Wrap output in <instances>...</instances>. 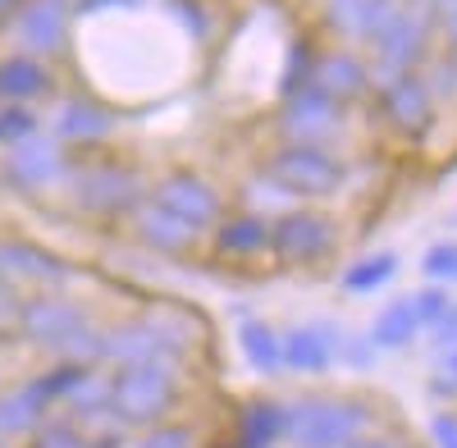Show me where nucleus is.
<instances>
[{"instance_id": "1", "label": "nucleus", "mask_w": 457, "mask_h": 448, "mask_svg": "<svg viewBox=\"0 0 457 448\" xmlns=\"http://www.w3.org/2000/svg\"><path fill=\"white\" fill-rule=\"evenodd\" d=\"M206 339V329L187 311H146L133 320L101 325V366H146V361H187V353Z\"/></svg>"}, {"instance_id": "2", "label": "nucleus", "mask_w": 457, "mask_h": 448, "mask_svg": "<svg viewBox=\"0 0 457 448\" xmlns=\"http://www.w3.org/2000/svg\"><path fill=\"white\" fill-rule=\"evenodd\" d=\"M14 325L19 334L51 353L55 361H79V366H101V325H92V316L69 303L64 293H32L14 307Z\"/></svg>"}, {"instance_id": "3", "label": "nucleus", "mask_w": 457, "mask_h": 448, "mask_svg": "<svg viewBox=\"0 0 457 448\" xmlns=\"http://www.w3.org/2000/svg\"><path fill=\"white\" fill-rule=\"evenodd\" d=\"M375 426V402L361 394H302L284 402V439L293 448H343Z\"/></svg>"}, {"instance_id": "4", "label": "nucleus", "mask_w": 457, "mask_h": 448, "mask_svg": "<svg viewBox=\"0 0 457 448\" xmlns=\"http://www.w3.org/2000/svg\"><path fill=\"white\" fill-rule=\"evenodd\" d=\"M183 398V361H146L110 370V412L124 430L165 421Z\"/></svg>"}, {"instance_id": "5", "label": "nucleus", "mask_w": 457, "mask_h": 448, "mask_svg": "<svg viewBox=\"0 0 457 448\" xmlns=\"http://www.w3.org/2000/svg\"><path fill=\"white\" fill-rule=\"evenodd\" d=\"M435 10L426 0H403L398 19L370 42V83L385 87L403 73H421L435 55Z\"/></svg>"}, {"instance_id": "6", "label": "nucleus", "mask_w": 457, "mask_h": 448, "mask_svg": "<svg viewBox=\"0 0 457 448\" xmlns=\"http://www.w3.org/2000/svg\"><path fill=\"white\" fill-rule=\"evenodd\" d=\"M64 183H69L73 206H79L83 215H96V220H124V215H133L151 197L146 174L137 165H129V161L69 165Z\"/></svg>"}, {"instance_id": "7", "label": "nucleus", "mask_w": 457, "mask_h": 448, "mask_svg": "<svg viewBox=\"0 0 457 448\" xmlns=\"http://www.w3.org/2000/svg\"><path fill=\"white\" fill-rule=\"evenodd\" d=\"M261 174L293 202H325L348 188V165H343L329 146H307V142H284L261 161Z\"/></svg>"}, {"instance_id": "8", "label": "nucleus", "mask_w": 457, "mask_h": 448, "mask_svg": "<svg viewBox=\"0 0 457 448\" xmlns=\"http://www.w3.org/2000/svg\"><path fill=\"white\" fill-rule=\"evenodd\" d=\"M334 247H338V224L316 206H288L270 220V252L284 266H297V270L325 266Z\"/></svg>"}, {"instance_id": "9", "label": "nucleus", "mask_w": 457, "mask_h": 448, "mask_svg": "<svg viewBox=\"0 0 457 448\" xmlns=\"http://www.w3.org/2000/svg\"><path fill=\"white\" fill-rule=\"evenodd\" d=\"M151 202L161 211H170L174 220L193 224V229L206 238L215 224L224 220V197L211 178H202L197 170H170L151 183Z\"/></svg>"}, {"instance_id": "10", "label": "nucleus", "mask_w": 457, "mask_h": 448, "mask_svg": "<svg viewBox=\"0 0 457 448\" xmlns=\"http://www.w3.org/2000/svg\"><path fill=\"white\" fill-rule=\"evenodd\" d=\"M64 174H69V152L42 129H37L28 142L10 146V161H5V170H0V178L19 193H46Z\"/></svg>"}, {"instance_id": "11", "label": "nucleus", "mask_w": 457, "mask_h": 448, "mask_svg": "<svg viewBox=\"0 0 457 448\" xmlns=\"http://www.w3.org/2000/svg\"><path fill=\"white\" fill-rule=\"evenodd\" d=\"M69 261L32 238H0V284H42L46 293H60L73 284Z\"/></svg>"}, {"instance_id": "12", "label": "nucleus", "mask_w": 457, "mask_h": 448, "mask_svg": "<svg viewBox=\"0 0 457 448\" xmlns=\"http://www.w3.org/2000/svg\"><path fill=\"white\" fill-rule=\"evenodd\" d=\"M275 129L284 133V142L325 146V142L343 129V105H338L334 96H325L320 87H302V92L284 96Z\"/></svg>"}, {"instance_id": "13", "label": "nucleus", "mask_w": 457, "mask_h": 448, "mask_svg": "<svg viewBox=\"0 0 457 448\" xmlns=\"http://www.w3.org/2000/svg\"><path fill=\"white\" fill-rule=\"evenodd\" d=\"M73 0H23L10 19V32L23 42L28 55H55L69 42Z\"/></svg>"}, {"instance_id": "14", "label": "nucleus", "mask_w": 457, "mask_h": 448, "mask_svg": "<svg viewBox=\"0 0 457 448\" xmlns=\"http://www.w3.org/2000/svg\"><path fill=\"white\" fill-rule=\"evenodd\" d=\"M120 120H114V110L96 96H64L51 115V137L64 146H101L114 137Z\"/></svg>"}, {"instance_id": "15", "label": "nucleus", "mask_w": 457, "mask_h": 448, "mask_svg": "<svg viewBox=\"0 0 457 448\" xmlns=\"http://www.w3.org/2000/svg\"><path fill=\"white\" fill-rule=\"evenodd\" d=\"M375 105H379V115H385L398 133L421 137L435 124V105L439 101L430 96L421 73H403V79H394V83H385V87L375 92Z\"/></svg>"}, {"instance_id": "16", "label": "nucleus", "mask_w": 457, "mask_h": 448, "mask_svg": "<svg viewBox=\"0 0 457 448\" xmlns=\"http://www.w3.org/2000/svg\"><path fill=\"white\" fill-rule=\"evenodd\" d=\"M403 10V0H325V28L348 46H370Z\"/></svg>"}, {"instance_id": "17", "label": "nucleus", "mask_w": 457, "mask_h": 448, "mask_svg": "<svg viewBox=\"0 0 457 448\" xmlns=\"http://www.w3.org/2000/svg\"><path fill=\"white\" fill-rule=\"evenodd\" d=\"M284 344V370H297V376H325L334 366V353L343 344V329L329 320H312V325H293L279 334Z\"/></svg>"}, {"instance_id": "18", "label": "nucleus", "mask_w": 457, "mask_h": 448, "mask_svg": "<svg viewBox=\"0 0 457 448\" xmlns=\"http://www.w3.org/2000/svg\"><path fill=\"white\" fill-rule=\"evenodd\" d=\"M312 87H320V92L334 96L338 105H348V101H361L375 83H370L366 55H357L353 46H334V51H320V55H316Z\"/></svg>"}, {"instance_id": "19", "label": "nucleus", "mask_w": 457, "mask_h": 448, "mask_svg": "<svg viewBox=\"0 0 457 448\" xmlns=\"http://www.w3.org/2000/svg\"><path fill=\"white\" fill-rule=\"evenodd\" d=\"M133 234H137V243L146 247V252H156V256H187L197 243H202V234L193 229V224H183V220H174L170 211H161L156 202H142L133 215Z\"/></svg>"}, {"instance_id": "20", "label": "nucleus", "mask_w": 457, "mask_h": 448, "mask_svg": "<svg viewBox=\"0 0 457 448\" xmlns=\"http://www.w3.org/2000/svg\"><path fill=\"white\" fill-rule=\"evenodd\" d=\"M211 247L220 261H256L270 252V220L252 215V211H234L224 215L211 229Z\"/></svg>"}, {"instance_id": "21", "label": "nucleus", "mask_w": 457, "mask_h": 448, "mask_svg": "<svg viewBox=\"0 0 457 448\" xmlns=\"http://www.w3.org/2000/svg\"><path fill=\"white\" fill-rule=\"evenodd\" d=\"M42 417H51V402H46V394H42L37 380L0 389V444L19 439V435H32Z\"/></svg>"}, {"instance_id": "22", "label": "nucleus", "mask_w": 457, "mask_h": 448, "mask_svg": "<svg viewBox=\"0 0 457 448\" xmlns=\"http://www.w3.org/2000/svg\"><path fill=\"white\" fill-rule=\"evenodd\" d=\"M51 69L28 55V51H14L0 60V101H10V105H28V101H42L51 96Z\"/></svg>"}, {"instance_id": "23", "label": "nucleus", "mask_w": 457, "mask_h": 448, "mask_svg": "<svg viewBox=\"0 0 457 448\" xmlns=\"http://www.w3.org/2000/svg\"><path fill=\"white\" fill-rule=\"evenodd\" d=\"M284 439V402L279 398H247L238 407V430H234V448H275Z\"/></svg>"}, {"instance_id": "24", "label": "nucleus", "mask_w": 457, "mask_h": 448, "mask_svg": "<svg viewBox=\"0 0 457 448\" xmlns=\"http://www.w3.org/2000/svg\"><path fill=\"white\" fill-rule=\"evenodd\" d=\"M238 353L243 361L256 370V376L265 380H275L279 370H284V344H279V329L275 325H265L261 316H238Z\"/></svg>"}, {"instance_id": "25", "label": "nucleus", "mask_w": 457, "mask_h": 448, "mask_svg": "<svg viewBox=\"0 0 457 448\" xmlns=\"http://www.w3.org/2000/svg\"><path fill=\"white\" fill-rule=\"evenodd\" d=\"M416 334H421V320L411 311V297H394V303H385L375 311L366 339L375 344V353H403L416 344Z\"/></svg>"}, {"instance_id": "26", "label": "nucleus", "mask_w": 457, "mask_h": 448, "mask_svg": "<svg viewBox=\"0 0 457 448\" xmlns=\"http://www.w3.org/2000/svg\"><path fill=\"white\" fill-rule=\"evenodd\" d=\"M394 275H398V256L394 252H370V256H357L353 266L338 275V288L343 293H375V288H385Z\"/></svg>"}, {"instance_id": "27", "label": "nucleus", "mask_w": 457, "mask_h": 448, "mask_svg": "<svg viewBox=\"0 0 457 448\" xmlns=\"http://www.w3.org/2000/svg\"><path fill=\"white\" fill-rule=\"evenodd\" d=\"M161 10L193 37V42H211L215 37V10L206 0H161Z\"/></svg>"}, {"instance_id": "28", "label": "nucleus", "mask_w": 457, "mask_h": 448, "mask_svg": "<svg viewBox=\"0 0 457 448\" xmlns=\"http://www.w3.org/2000/svg\"><path fill=\"white\" fill-rule=\"evenodd\" d=\"M28 448H92V439L73 417H42L28 435Z\"/></svg>"}, {"instance_id": "29", "label": "nucleus", "mask_w": 457, "mask_h": 448, "mask_svg": "<svg viewBox=\"0 0 457 448\" xmlns=\"http://www.w3.org/2000/svg\"><path fill=\"white\" fill-rule=\"evenodd\" d=\"M316 55H320V46L312 42V37H293V46H288V69H284V79H279V96H293V92H302V87H312Z\"/></svg>"}, {"instance_id": "30", "label": "nucleus", "mask_w": 457, "mask_h": 448, "mask_svg": "<svg viewBox=\"0 0 457 448\" xmlns=\"http://www.w3.org/2000/svg\"><path fill=\"white\" fill-rule=\"evenodd\" d=\"M96 366H79V361H55V366H46L42 376H32L37 385H42V394H46V402L55 407V402H69V394L79 389L87 376H92Z\"/></svg>"}, {"instance_id": "31", "label": "nucleus", "mask_w": 457, "mask_h": 448, "mask_svg": "<svg viewBox=\"0 0 457 448\" xmlns=\"http://www.w3.org/2000/svg\"><path fill=\"white\" fill-rule=\"evenodd\" d=\"M238 197L247 202L243 211H252V215H265V220H275L279 211H288V197L275 188L270 178H265L261 170L252 174V178H243V188H238Z\"/></svg>"}, {"instance_id": "32", "label": "nucleus", "mask_w": 457, "mask_h": 448, "mask_svg": "<svg viewBox=\"0 0 457 448\" xmlns=\"http://www.w3.org/2000/svg\"><path fill=\"white\" fill-rule=\"evenodd\" d=\"M421 275H426V284H439V288L457 284V243H453V238L430 243V247L421 252Z\"/></svg>"}, {"instance_id": "33", "label": "nucleus", "mask_w": 457, "mask_h": 448, "mask_svg": "<svg viewBox=\"0 0 457 448\" xmlns=\"http://www.w3.org/2000/svg\"><path fill=\"white\" fill-rule=\"evenodd\" d=\"M37 133V115L28 105H10V101H0V146H19Z\"/></svg>"}, {"instance_id": "34", "label": "nucleus", "mask_w": 457, "mask_h": 448, "mask_svg": "<svg viewBox=\"0 0 457 448\" xmlns=\"http://www.w3.org/2000/svg\"><path fill=\"white\" fill-rule=\"evenodd\" d=\"M448 307H453V297H448V288H439V284H421V288L411 293V311H416V320H421V329H435Z\"/></svg>"}, {"instance_id": "35", "label": "nucleus", "mask_w": 457, "mask_h": 448, "mask_svg": "<svg viewBox=\"0 0 457 448\" xmlns=\"http://www.w3.org/2000/svg\"><path fill=\"white\" fill-rule=\"evenodd\" d=\"M133 448H197V435L179 421H156L142 430V439Z\"/></svg>"}, {"instance_id": "36", "label": "nucleus", "mask_w": 457, "mask_h": 448, "mask_svg": "<svg viewBox=\"0 0 457 448\" xmlns=\"http://www.w3.org/2000/svg\"><path fill=\"white\" fill-rule=\"evenodd\" d=\"M421 79H426V87H430L435 101H453V96H457V73H453V60H448V55L430 60V64L421 69Z\"/></svg>"}, {"instance_id": "37", "label": "nucleus", "mask_w": 457, "mask_h": 448, "mask_svg": "<svg viewBox=\"0 0 457 448\" xmlns=\"http://www.w3.org/2000/svg\"><path fill=\"white\" fill-rule=\"evenodd\" d=\"M334 361H343L348 370H370V366H375V344L366 339V334H343Z\"/></svg>"}, {"instance_id": "38", "label": "nucleus", "mask_w": 457, "mask_h": 448, "mask_svg": "<svg viewBox=\"0 0 457 448\" xmlns=\"http://www.w3.org/2000/svg\"><path fill=\"white\" fill-rule=\"evenodd\" d=\"M146 0H73V19H96V14H110V10H137Z\"/></svg>"}, {"instance_id": "39", "label": "nucleus", "mask_w": 457, "mask_h": 448, "mask_svg": "<svg viewBox=\"0 0 457 448\" xmlns=\"http://www.w3.org/2000/svg\"><path fill=\"white\" fill-rule=\"evenodd\" d=\"M435 28L448 37V46H457V0H435Z\"/></svg>"}, {"instance_id": "40", "label": "nucleus", "mask_w": 457, "mask_h": 448, "mask_svg": "<svg viewBox=\"0 0 457 448\" xmlns=\"http://www.w3.org/2000/svg\"><path fill=\"white\" fill-rule=\"evenodd\" d=\"M430 439L435 448H457V412H439L430 421Z\"/></svg>"}, {"instance_id": "41", "label": "nucleus", "mask_w": 457, "mask_h": 448, "mask_svg": "<svg viewBox=\"0 0 457 448\" xmlns=\"http://www.w3.org/2000/svg\"><path fill=\"white\" fill-rule=\"evenodd\" d=\"M430 334H435V348H444V353H453V348H457V303L444 311V320H439Z\"/></svg>"}, {"instance_id": "42", "label": "nucleus", "mask_w": 457, "mask_h": 448, "mask_svg": "<svg viewBox=\"0 0 457 448\" xmlns=\"http://www.w3.org/2000/svg\"><path fill=\"white\" fill-rule=\"evenodd\" d=\"M403 444H407L403 435H361V439L343 444V448H403Z\"/></svg>"}, {"instance_id": "43", "label": "nucleus", "mask_w": 457, "mask_h": 448, "mask_svg": "<svg viewBox=\"0 0 457 448\" xmlns=\"http://www.w3.org/2000/svg\"><path fill=\"white\" fill-rule=\"evenodd\" d=\"M444 376L457 385V348H453V353H444Z\"/></svg>"}, {"instance_id": "44", "label": "nucleus", "mask_w": 457, "mask_h": 448, "mask_svg": "<svg viewBox=\"0 0 457 448\" xmlns=\"http://www.w3.org/2000/svg\"><path fill=\"white\" fill-rule=\"evenodd\" d=\"M19 5H23V0H0V19H5V14H14Z\"/></svg>"}, {"instance_id": "45", "label": "nucleus", "mask_w": 457, "mask_h": 448, "mask_svg": "<svg viewBox=\"0 0 457 448\" xmlns=\"http://www.w3.org/2000/svg\"><path fill=\"white\" fill-rule=\"evenodd\" d=\"M448 60H453V73H457V46H453V51H448Z\"/></svg>"}, {"instance_id": "46", "label": "nucleus", "mask_w": 457, "mask_h": 448, "mask_svg": "<svg viewBox=\"0 0 457 448\" xmlns=\"http://www.w3.org/2000/svg\"><path fill=\"white\" fill-rule=\"evenodd\" d=\"M403 448H421V444H411V439H407V444H403Z\"/></svg>"}, {"instance_id": "47", "label": "nucleus", "mask_w": 457, "mask_h": 448, "mask_svg": "<svg viewBox=\"0 0 457 448\" xmlns=\"http://www.w3.org/2000/svg\"><path fill=\"white\" fill-rule=\"evenodd\" d=\"M426 5H435V0H426Z\"/></svg>"}, {"instance_id": "48", "label": "nucleus", "mask_w": 457, "mask_h": 448, "mask_svg": "<svg viewBox=\"0 0 457 448\" xmlns=\"http://www.w3.org/2000/svg\"><path fill=\"white\" fill-rule=\"evenodd\" d=\"M0 448H5V444H0Z\"/></svg>"}]
</instances>
